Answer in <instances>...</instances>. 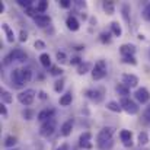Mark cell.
I'll use <instances>...</instances> for the list:
<instances>
[{"instance_id": "obj_14", "label": "cell", "mask_w": 150, "mask_h": 150, "mask_svg": "<svg viewBox=\"0 0 150 150\" xmlns=\"http://www.w3.org/2000/svg\"><path fill=\"white\" fill-rule=\"evenodd\" d=\"M9 57L13 60V61H19V63H23L26 58H28V55H26V52L23 50H21V48H15V50L10 51V54H9Z\"/></svg>"}, {"instance_id": "obj_13", "label": "cell", "mask_w": 150, "mask_h": 150, "mask_svg": "<svg viewBox=\"0 0 150 150\" xmlns=\"http://www.w3.org/2000/svg\"><path fill=\"white\" fill-rule=\"evenodd\" d=\"M34 22L37 23V26L40 28H47V26H51V18L48 15H37L34 18Z\"/></svg>"}, {"instance_id": "obj_50", "label": "cell", "mask_w": 150, "mask_h": 150, "mask_svg": "<svg viewBox=\"0 0 150 150\" xmlns=\"http://www.w3.org/2000/svg\"><path fill=\"white\" fill-rule=\"evenodd\" d=\"M4 10H6V6L3 1H0V13H4Z\"/></svg>"}, {"instance_id": "obj_18", "label": "cell", "mask_w": 150, "mask_h": 150, "mask_svg": "<svg viewBox=\"0 0 150 150\" xmlns=\"http://www.w3.org/2000/svg\"><path fill=\"white\" fill-rule=\"evenodd\" d=\"M1 28H3V31H4V35H6V40H7V42H13L15 41V32H13V29L9 26V23H1Z\"/></svg>"}, {"instance_id": "obj_26", "label": "cell", "mask_w": 150, "mask_h": 150, "mask_svg": "<svg viewBox=\"0 0 150 150\" xmlns=\"http://www.w3.org/2000/svg\"><path fill=\"white\" fill-rule=\"evenodd\" d=\"M106 109H109V111H112V112H117V114L122 111L121 103L117 102V100H109V102H106Z\"/></svg>"}, {"instance_id": "obj_47", "label": "cell", "mask_w": 150, "mask_h": 150, "mask_svg": "<svg viewBox=\"0 0 150 150\" xmlns=\"http://www.w3.org/2000/svg\"><path fill=\"white\" fill-rule=\"evenodd\" d=\"M74 4H76L77 9H85V7H86V3H85V1H80V0H76Z\"/></svg>"}, {"instance_id": "obj_27", "label": "cell", "mask_w": 150, "mask_h": 150, "mask_svg": "<svg viewBox=\"0 0 150 150\" xmlns=\"http://www.w3.org/2000/svg\"><path fill=\"white\" fill-rule=\"evenodd\" d=\"M40 63L44 66V67H51V57L50 54H47V52H42L41 55H40Z\"/></svg>"}, {"instance_id": "obj_38", "label": "cell", "mask_w": 150, "mask_h": 150, "mask_svg": "<svg viewBox=\"0 0 150 150\" xmlns=\"http://www.w3.org/2000/svg\"><path fill=\"white\" fill-rule=\"evenodd\" d=\"M25 15L29 16V18H35V16H37V9H35L34 6H31V7L25 9Z\"/></svg>"}, {"instance_id": "obj_17", "label": "cell", "mask_w": 150, "mask_h": 150, "mask_svg": "<svg viewBox=\"0 0 150 150\" xmlns=\"http://www.w3.org/2000/svg\"><path fill=\"white\" fill-rule=\"evenodd\" d=\"M66 25H67V28H69L70 31H73V32H76V31L80 29V23H79V21H77L74 16H69V18L66 19Z\"/></svg>"}, {"instance_id": "obj_45", "label": "cell", "mask_w": 150, "mask_h": 150, "mask_svg": "<svg viewBox=\"0 0 150 150\" xmlns=\"http://www.w3.org/2000/svg\"><path fill=\"white\" fill-rule=\"evenodd\" d=\"M82 63H83V60H82L80 57H77V55L71 58V64H77V66H80Z\"/></svg>"}, {"instance_id": "obj_43", "label": "cell", "mask_w": 150, "mask_h": 150, "mask_svg": "<svg viewBox=\"0 0 150 150\" xmlns=\"http://www.w3.org/2000/svg\"><path fill=\"white\" fill-rule=\"evenodd\" d=\"M143 118H144V121L150 122V105L144 109V112H143Z\"/></svg>"}, {"instance_id": "obj_37", "label": "cell", "mask_w": 150, "mask_h": 150, "mask_svg": "<svg viewBox=\"0 0 150 150\" xmlns=\"http://www.w3.org/2000/svg\"><path fill=\"white\" fill-rule=\"evenodd\" d=\"M100 38V41L103 42V44H108V42H111V32H100V35H99Z\"/></svg>"}, {"instance_id": "obj_21", "label": "cell", "mask_w": 150, "mask_h": 150, "mask_svg": "<svg viewBox=\"0 0 150 150\" xmlns=\"http://www.w3.org/2000/svg\"><path fill=\"white\" fill-rule=\"evenodd\" d=\"M92 64L91 63H88V61H85V63H82L80 66H77V74L79 76H85L86 73H89V71H92Z\"/></svg>"}, {"instance_id": "obj_35", "label": "cell", "mask_w": 150, "mask_h": 150, "mask_svg": "<svg viewBox=\"0 0 150 150\" xmlns=\"http://www.w3.org/2000/svg\"><path fill=\"white\" fill-rule=\"evenodd\" d=\"M22 71H23L25 82H26V83H29V82L32 80V70H31V69H28V67H25V69H22Z\"/></svg>"}, {"instance_id": "obj_32", "label": "cell", "mask_w": 150, "mask_h": 150, "mask_svg": "<svg viewBox=\"0 0 150 150\" xmlns=\"http://www.w3.org/2000/svg\"><path fill=\"white\" fill-rule=\"evenodd\" d=\"M64 83H66V82H64V79H63V77L57 79V80L54 82V91H55L57 93H60V92L64 89Z\"/></svg>"}, {"instance_id": "obj_48", "label": "cell", "mask_w": 150, "mask_h": 150, "mask_svg": "<svg viewBox=\"0 0 150 150\" xmlns=\"http://www.w3.org/2000/svg\"><path fill=\"white\" fill-rule=\"evenodd\" d=\"M38 98L42 99V100H45V99H48V95H47L44 91H40V92H38Z\"/></svg>"}, {"instance_id": "obj_23", "label": "cell", "mask_w": 150, "mask_h": 150, "mask_svg": "<svg viewBox=\"0 0 150 150\" xmlns=\"http://www.w3.org/2000/svg\"><path fill=\"white\" fill-rule=\"evenodd\" d=\"M102 9L109 16L115 13V4H114V1H102Z\"/></svg>"}, {"instance_id": "obj_33", "label": "cell", "mask_w": 150, "mask_h": 150, "mask_svg": "<svg viewBox=\"0 0 150 150\" xmlns=\"http://www.w3.org/2000/svg\"><path fill=\"white\" fill-rule=\"evenodd\" d=\"M121 61L124 64H131V66H137V58L134 55H128V57H122Z\"/></svg>"}, {"instance_id": "obj_24", "label": "cell", "mask_w": 150, "mask_h": 150, "mask_svg": "<svg viewBox=\"0 0 150 150\" xmlns=\"http://www.w3.org/2000/svg\"><path fill=\"white\" fill-rule=\"evenodd\" d=\"M60 105L61 106H69L71 102H73V95H71V92H66L64 95H61V98H60Z\"/></svg>"}, {"instance_id": "obj_16", "label": "cell", "mask_w": 150, "mask_h": 150, "mask_svg": "<svg viewBox=\"0 0 150 150\" xmlns=\"http://www.w3.org/2000/svg\"><path fill=\"white\" fill-rule=\"evenodd\" d=\"M73 127H74V121L73 120L64 121L63 125H61V136L63 137H69L71 134V131H73Z\"/></svg>"}, {"instance_id": "obj_19", "label": "cell", "mask_w": 150, "mask_h": 150, "mask_svg": "<svg viewBox=\"0 0 150 150\" xmlns=\"http://www.w3.org/2000/svg\"><path fill=\"white\" fill-rule=\"evenodd\" d=\"M121 15H122V19L125 21V23H128L130 25V22H131V15H130V12H131V9H130V4L128 3H124L122 6H121Z\"/></svg>"}, {"instance_id": "obj_10", "label": "cell", "mask_w": 150, "mask_h": 150, "mask_svg": "<svg viewBox=\"0 0 150 150\" xmlns=\"http://www.w3.org/2000/svg\"><path fill=\"white\" fill-rule=\"evenodd\" d=\"M85 95H86V98H89L91 100H93V102H100V100L103 99V91H100V89H88L86 92H85Z\"/></svg>"}, {"instance_id": "obj_8", "label": "cell", "mask_w": 150, "mask_h": 150, "mask_svg": "<svg viewBox=\"0 0 150 150\" xmlns=\"http://www.w3.org/2000/svg\"><path fill=\"white\" fill-rule=\"evenodd\" d=\"M91 140H92V133H89V131L82 133L80 137H79V144H80V147H83V149H86V150H91L93 147L92 143H91Z\"/></svg>"}, {"instance_id": "obj_11", "label": "cell", "mask_w": 150, "mask_h": 150, "mask_svg": "<svg viewBox=\"0 0 150 150\" xmlns=\"http://www.w3.org/2000/svg\"><path fill=\"white\" fill-rule=\"evenodd\" d=\"M54 114H55V111L52 109V108H45V109H42V111H40L38 112V117H37V120L40 121V122H45V121H50L54 118Z\"/></svg>"}, {"instance_id": "obj_9", "label": "cell", "mask_w": 150, "mask_h": 150, "mask_svg": "<svg viewBox=\"0 0 150 150\" xmlns=\"http://www.w3.org/2000/svg\"><path fill=\"white\" fill-rule=\"evenodd\" d=\"M121 83H124L127 88H137V85H139V77L136 76V74H131V73H125V74H122V82Z\"/></svg>"}, {"instance_id": "obj_5", "label": "cell", "mask_w": 150, "mask_h": 150, "mask_svg": "<svg viewBox=\"0 0 150 150\" xmlns=\"http://www.w3.org/2000/svg\"><path fill=\"white\" fill-rule=\"evenodd\" d=\"M10 79H12V85L15 88H23L25 86V77H23V71L22 69H13L12 73H10Z\"/></svg>"}, {"instance_id": "obj_42", "label": "cell", "mask_w": 150, "mask_h": 150, "mask_svg": "<svg viewBox=\"0 0 150 150\" xmlns=\"http://www.w3.org/2000/svg\"><path fill=\"white\" fill-rule=\"evenodd\" d=\"M34 47H35L37 50H44V48H45V42L41 41V40H37V41L34 42Z\"/></svg>"}, {"instance_id": "obj_4", "label": "cell", "mask_w": 150, "mask_h": 150, "mask_svg": "<svg viewBox=\"0 0 150 150\" xmlns=\"http://www.w3.org/2000/svg\"><path fill=\"white\" fill-rule=\"evenodd\" d=\"M120 103H121L122 111H125V112L130 114V115H136V114L140 111V106L137 105V102H134V100L130 99V98H121Z\"/></svg>"}, {"instance_id": "obj_2", "label": "cell", "mask_w": 150, "mask_h": 150, "mask_svg": "<svg viewBox=\"0 0 150 150\" xmlns=\"http://www.w3.org/2000/svg\"><path fill=\"white\" fill-rule=\"evenodd\" d=\"M106 73H108V67H106V61L105 60H98L95 63L92 71H91L93 80H102L106 76Z\"/></svg>"}, {"instance_id": "obj_30", "label": "cell", "mask_w": 150, "mask_h": 150, "mask_svg": "<svg viewBox=\"0 0 150 150\" xmlns=\"http://www.w3.org/2000/svg\"><path fill=\"white\" fill-rule=\"evenodd\" d=\"M149 142H150L149 134H147L146 131H142V133L139 134V144H140V146H146V144H149Z\"/></svg>"}, {"instance_id": "obj_15", "label": "cell", "mask_w": 150, "mask_h": 150, "mask_svg": "<svg viewBox=\"0 0 150 150\" xmlns=\"http://www.w3.org/2000/svg\"><path fill=\"white\" fill-rule=\"evenodd\" d=\"M137 51V47L134 44H122L120 47V52L122 57H128V55H134Z\"/></svg>"}, {"instance_id": "obj_28", "label": "cell", "mask_w": 150, "mask_h": 150, "mask_svg": "<svg viewBox=\"0 0 150 150\" xmlns=\"http://www.w3.org/2000/svg\"><path fill=\"white\" fill-rule=\"evenodd\" d=\"M35 9H37V13L38 15H44V12L48 9V1H44V0L38 1L37 6H35Z\"/></svg>"}, {"instance_id": "obj_40", "label": "cell", "mask_w": 150, "mask_h": 150, "mask_svg": "<svg viewBox=\"0 0 150 150\" xmlns=\"http://www.w3.org/2000/svg\"><path fill=\"white\" fill-rule=\"evenodd\" d=\"M19 41L21 42H26L28 41V32L25 29H21V32H19Z\"/></svg>"}, {"instance_id": "obj_1", "label": "cell", "mask_w": 150, "mask_h": 150, "mask_svg": "<svg viewBox=\"0 0 150 150\" xmlns=\"http://www.w3.org/2000/svg\"><path fill=\"white\" fill-rule=\"evenodd\" d=\"M115 133L114 127H103L99 131L98 137H96V144L100 149H106L112 146V136Z\"/></svg>"}, {"instance_id": "obj_41", "label": "cell", "mask_w": 150, "mask_h": 150, "mask_svg": "<svg viewBox=\"0 0 150 150\" xmlns=\"http://www.w3.org/2000/svg\"><path fill=\"white\" fill-rule=\"evenodd\" d=\"M22 117H23L25 120H32V118H34V111H31V109H25V111L22 112Z\"/></svg>"}, {"instance_id": "obj_22", "label": "cell", "mask_w": 150, "mask_h": 150, "mask_svg": "<svg viewBox=\"0 0 150 150\" xmlns=\"http://www.w3.org/2000/svg\"><path fill=\"white\" fill-rule=\"evenodd\" d=\"M115 92H117L118 95H121L122 98H128V95H130V88H127L124 83H118V85L115 86Z\"/></svg>"}, {"instance_id": "obj_49", "label": "cell", "mask_w": 150, "mask_h": 150, "mask_svg": "<svg viewBox=\"0 0 150 150\" xmlns=\"http://www.w3.org/2000/svg\"><path fill=\"white\" fill-rule=\"evenodd\" d=\"M55 150H70V146H69L67 143H63V144H61L60 147H57Z\"/></svg>"}, {"instance_id": "obj_7", "label": "cell", "mask_w": 150, "mask_h": 150, "mask_svg": "<svg viewBox=\"0 0 150 150\" xmlns=\"http://www.w3.org/2000/svg\"><path fill=\"white\" fill-rule=\"evenodd\" d=\"M134 98L139 103H147L150 100V92L146 88H139L136 92H134Z\"/></svg>"}, {"instance_id": "obj_6", "label": "cell", "mask_w": 150, "mask_h": 150, "mask_svg": "<svg viewBox=\"0 0 150 150\" xmlns=\"http://www.w3.org/2000/svg\"><path fill=\"white\" fill-rule=\"evenodd\" d=\"M55 127H57V124H55V120H54V118L50 120V121H45V122L41 125V128H40V136H41V137H50V136L54 134Z\"/></svg>"}, {"instance_id": "obj_3", "label": "cell", "mask_w": 150, "mask_h": 150, "mask_svg": "<svg viewBox=\"0 0 150 150\" xmlns=\"http://www.w3.org/2000/svg\"><path fill=\"white\" fill-rule=\"evenodd\" d=\"M35 96H38V95H37V92H35L34 89H25V91H22V92L18 95V100H19L22 105L29 106V105L34 103Z\"/></svg>"}, {"instance_id": "obj_44", "label": "cell", "mask_w": 150, "mask_h": 150, "mask_svg": "<svg viewBox=\"0 0 150 150\" xmlns=\"http://www.w3.org/2000/svg\"><path fill=\"white\" fill-rule=\"evenodd\" d=\"M58 3H60V6L64 7V9H69V7L71 6V1H70V0H60Z\"/></svg>"}, {"instance_id": "obj_53", "label": "cell", "mask_w": 150, "mask_h": 150, "mask_svg": "<svg viewBox=\"0 0 150 150\" xmlns=\"http://www.w3.org/2000/svg\"><path fill=\"white\" fill-rule=\"evenodd\" d=\"M149 57H150V50H149Z\"/></svg>"}, {"instance_id": "obj_52", "label": "cell", "mask_w": 150, "mask_h": 150, "mask_svg": "<svg viewBox=\"0 0 150 150\" xmlns=\"http://www.w3.org/2000/svg\"><path fill=\"white\" fill-rule=\"evenodd\" d=\"M9 150H16V149H9Z\"/></svg>"}, {"instance_id": "obj_39", "label": "cell", "mask_w": 150, "mask_h": 150, "mask_svg": "<svg viewBox=\"0 0 150 150\" xmlns=\"http://www.w3.org/2000/svg\"><path fill=\"white\" fill-rule=\"evenodd\" d=\"M18 4L25 7V9H28V7L32 6V0H18Z\"/></svg>"}, {"instance_id": "obj_12", "label": "cell", "mask_w": 150, "mask_h": 150, "mask_svg": "<svg viewBox=\"0 0 150 150\" xmlns=\"http://www.w3.org/2000/svg\"><path fill=\"white\" fill-rule=\"evenodd\" d=\"M120 139H121V142L125 147L133 146V133L130 130H121L120 131Z\"/></svg>"}, {"instance_id": "obj_36", "label": "cell", "mask_w": 150, "mask_h": 150, "mask_svg": "<svg viewBox=\"0 0 150 150\" xmlns=\"http://www.w3.org/2000/svg\"><path fill=\"white\" fill-rule=\"evenodd\" d=\"M142 16H143L144 21L150 22V3H147V4L144 6V9H143V12H142Z\"/></svg>"}, {"instance_id": "obj_29", "label": "cell", "mask_w": 150, "mask_h": 150, "mask_svg": "<svg viewBox=\"0 0 150 150\" xmlns=\"http://www.w3.org/2000/svg\"><path fill=\"white\" fill-rule=\"evenodd\" d=\"M55 60H57L58 64H66V63L69 61V57H67L66 52H63V51H57V54H55Z\"/></svg>"}, {"instance_id": "obj_46", "label": "cell", "mask_w": 150, "mask_h": 150, "mask_svg": "<svg viewBox=\"0 0 150 150\" xmlns=\"http://www.w3.org/2000/svg\"><path fill=\"white\" fill-rule=\"evenodd\" d=\"M0 114H1L4 118L7 117V108H6V105H4V103H1V105H0Z\"/></svg>"}, {"instance_id": "obj_20", "label": "cell", "mask_w": 150, "mask_h": 150, "mask_svg": "<svg viewBox=\"0 0 150 150\" xmlns=\"http://www.w3.org/2000/svg\"><path fill=\"white\" fill-rule=\"evenodd\" d=\"M0 99H1V103H4V105H10V103L13 102V96H12V93H10L9 91L1 89V91H0Z\"/></svg>"}, {"instance_id": "obj_31", "label": "cell", "mask_w": 150, "mask_h": 150, "mask_svg": "<svg viewBox=\"0 0 150 150\" xmlns=\"http://www.w3.org/2000/svg\"><path fill=\"white\" fill-rule=\"evenodd\" d=\"M16 143H18V139L15 136H7L4 140V146L9 149H13V146H16Z\"/></svg>"}, {"instance_id": "obj_25", "label": "cell", "mask_w": 150, "mask_h": 150, "mask_svg": "<svg viewBox=\"0 0 150 150\" xmlns=\"http://www.w3.org/2000/svg\"><path fill=\"white\" fill-rule=\"evenodd\" d=\"M111 34H112L114 37H121V35H122V28H121V25H120L117 21L111 22Z\"/></svg>"}, {"instance_id": "obj_51", "label": "cell", "mask_w": 150, "mask_h": 150, "mask_svg": "<svg viewBox=\"0 0 150 150\" xmlns=\"http://www.w3.org/2000/svg\"><path fill=\"white\" fill-rule=\"evenodd\" d=\"M89 22H91V25H92V26H95V25H96V22H98V21H96V18H93V16H92V18H91V19H89Z\"/></svg>"}, {"instance_id": "obj_34", "label": "cell", "mask_w": 150, "mask_h": 150, "mask_svg": "<svg viewBox=\"0 0 150 150\" xmlns=\"http://www.w3.org/2000/svg\"><path fill=\"white\" fill-rule=\"evenodd\" d=\"M50 74L51 76H55V77H60L61 74H63V69L61 67H58V66H51L50 67Z\"/></svg>"}]
</instances>
